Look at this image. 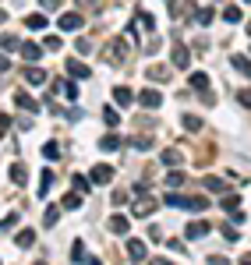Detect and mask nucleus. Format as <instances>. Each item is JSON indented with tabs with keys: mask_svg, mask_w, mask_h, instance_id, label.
Listing matches in <instances>:
<instances>
[{
	"mask_svg": "<svg viewBox=\"0 0 251 265\" xmlns=\"http://www.w3.org/2000/svg\"><path fill=\"white\" fill-rule=\"evenodd\" d=\"M18 46H21V43L14 39L11 32H4V35H0V50H18Z\"/></svg>",
	"mask_w": 251,
	"mask_h": 265,
	"instance_id": "29",
	"label": "nucleus"
},
{
	"mask_svg": "<svg viewBox=\"0 0 251 265\" xmlns=\"http://www.w3.org/2000/svg\"><path fill=\"white\" fill-rule=\"evenodd\" d=\"M25 28L43 32V28H50V21H46V14H28V18H25Z\"/></svg>",
	"mask_w": 251,
	"mask_h": 265,
	"instance_id": "12",
	"label": "nucleus"
},
{
	"mask_svg": "<svg viewBox=\"0 0 251 265\" xmlns=\"http://www.w3.org/2000/svg\"><path fill=\"white\" fill-rule=\"evenodd\" d=\"M142 106H145V110H159V106H163V96H159L156 89H145V92H142Z\"/></svg>",
	"mask_w": 251,
	"mask_h": 265,
	"instance_id": "7",
	"label": "nucleus"
},
{
	"mask_svg": "<svg viewBox=\"0 0 251 265\" xmlns=\"http://www.w3.org/2000/svg\"><path fill=\"white\" fill-rule=\"evenodd\" d=\"M14 106H21V110H28V113H35L39 106H35V99L28 96V92H14Z\"/></svg>",
	"mask_w": 251,
	"mask_h": 265,
	"instance_id": "16",
	"label": "nucleus"
},
{
	"mask_svg": "<svg viewBox=\"0 0 251 265\" xmlns=\"http://www.w3.org/2000/svg\"><path fill=\"white\" fill-rule=\"evenodd\" d=\"M103 124H106V128H117V124H120V113H117L113 106H103Z\"/></svg>",
	"mask_w": 251,
	"mask_h": 265,
	"instance_id": "24",
	"label": "nucleus"
},
{
	"mask_svg": "<svg viewBox=\"0 0 251 265\" xmlns=\"http://www.w3.org/2000/svg\"><path fill=\"white\" fill-rule=\"evenodd\" d=\"M39 4H43L46 11H57V7H60V0H39Z\"/></svg>",
	"mask_w": 251,
	"mask_h": 265,
	"instance_id": "48",
	"label": "nucleus"
},
{
	"mask_svg": "<svg viewBox=\"0 0 251 265\" xmlns=\"http://www.w3.org/2000/svg\"><path fill=\"white\" fill-rule=\"evenodd\" d=\"M174 67H191V50H188L181 39L174 43Z\"/></svg>",
	"mask_w": 251,
	"mask_h": 265,
	"instance_id": "3",
	"label": "nucleus"
},
{
	"mask_svg": "<svg viewBox=\"0 0 251 265\" xmlns=\"http://www.w3.org/2000/svg\"><path fill=\"white\" fill-rule=\"evenodd\" d=\"M223 21L237 25V21H241V7H227V11H223Z\"/></svg>",
	"mask_w": 251,
	"mask_h": 265,
	"instance_id": "36",
	"label": "nucleus"
},
{
	"mask_svg": "<svg viewBox=\"0 0 251 265\" xmlns=\"http://www.w3.org/2000/svg\"><path fill=\"white\" fill-rule=\"evenodd\" d=\"M43 156H46V159H57V156H60V145H57V141H46V145H43Z\"/></svg>",
	"mask_w": 251,
	"mask_h": 265,
	"instance_id": "35",
	"label": "nucleus"
},
{
	"mask_svg": "<svg viewBox=\"0 0 251 265\" xmlns=\"http://www.w3.org/2000/svg\"><path fill=\"white\" fill-rule=\"evenodd\" d=\"M237 103H241V106H248V110H251V89H244V92H237Z\"/></svg>",
	"mask_w": 251,
	"mask_h": 265,
	"instance_id": "43",
	"label": "nucleus"
},
{
	"mask_svg": "<svg viewBox=\"0 0 251 265\" xmlns=\"http://www.w3.org/2000/svg\"><path fill=\"white\" fill-rule=\"evenodd\" d=\"M166 74H170L166 67H156V64L149 67V78H152V82H166Z\"/></svg>",
	"mask_w": 251,
	"mask_h": 265,
	"instance_id": "34",
	"label": "nucleus"
},
{
	"mask_svg": "<svg viewBox=\"0 0 251 265\" xmlns=\"http://www.w3.org/2000/svg\"><path fill=\"white\" fill-rule=\"evenodd\" d=\"M191 89H195V92H205V89H209V74L195 71V74H191Z\"/></svg>",
	"mask_w": 251,
	"mask_h": 265,
	"instance_id": "23",
	"label": "nucleus"
},
{
	"mask_svg": "<svg viewBox=\"0 0 251 265\" xmlns=\"http://www.w3.org/2000/svg\"><path fill=\"white\" fill-rule=\"evenodd\" d=\"M166 184H170V187H181V184H184V173H181V170H174L170 177H166Z\"/></svg>",
	"mask_w": 251,
	"mask_h": 265,
	"instance_id": "41",
	"label": "nucleus"
},
{
	"mask_svg": "<svg viewBox=\"0 0 251 265\" xmlns=\"http://www.w3.org/2000/svg\"><path fill=\"white\" fill-rule=\"evenodd\" d=\"M81 21H85V18H81L78 11H64L57 25H60V32H78V28H81Z\"/></svg>",
	"mask_w": 251,
	"mask_h": 265,
	"instance_id": "1",
	"label": "nucleus"
},
{
	"mask_svg": "<svg viewBox=\"0 0 251 265\" xmlns=\"http://www.w3.org/2000/svg\"><path fill=\"white\" fill-rule=\"evenodd\" d=\"M67 74L71 78H92V67H85L81 60H67Z\"/></svg>",
	"mask_w": 251,
	"mask_h": 265,
	"instance_id": "6",
	"label": "nucleus"
},
{
	"mask_svg": "<svg viewBox=\"0 0 251 265\" xmlns=\"http://www.w3.org/2000/svg\"><path fill=\"white\" fill-rule=\"evenodd\" d=\"M99 148H103V152H117V148H120V138L110 131V134H103V138H99Z\"/></svg>",
	"mask_w": 251,
	"mask_h": 265,
	"instance_id": "17",
	"label": "nucleus"
},
{
	"mask_svg": "<svg viewBox=\"0 0 251 265\" xmlns=\"http://www.w3.org/2000/svg\"><path fill=\"white\" fill-rule=\"evenodd\" d=\"M237 205H241L237 195H227V198H223V209H227V212H237Z\"/></svg>",
	"mask_w": 251,
	"mask_h": 265,
	"instance_id": "39",
	"label": "nucleus"
},
{
	"mask_svg": "<svg viewBox=\"0 0 251 265\" xmlns=\"http://www.w3.org/2000/svg\"><path fill=\"white\" fill-rule=\"evenodd\" d=\"M71 184H74V191H81V195H89V180L81 177V173H74V177H71Z\"/></svg>",
	"mask_w": 251,
	"mask_h": 265,
	"instance_id": "31",
	"label": "nucleus"
},
{
	"mask_svg": "<svg viewBox=\"0 0 251 265\" xmlns=\"http://www.w3.org/2000/svg\"><path fill=\"white\" fill-rule=\"evenodd\" d=\"M110 202H113V205H128V191H113Z\"/></svg>",
	"mask_w": 251,
	"mask_h": 265,
	"instance_id": "44",
	"label": "nucleus"
},
{
	"mask_svg": "<svg viewBox=\"0 0 251 265\" xmlns=\"http://www.w3.org/2000/svg\"><path fill=\"white\" fill-rule=\"evenodd\" d=\"M248 32H251V25H248Z\"/></svg>",
	"mask_w": 251,
	"mask_h": 265,
	"instance_id": "50",
	"label": "nucleus"
},
{
	"mask_svg": "<svg viewBox=\"0 0 251 265\" xmlns=\"http://www.w3.org/2000/svg\"><path fill=\"white\" fill-rule=\"evenodd\" d=\"M53 92H64L67 99H78V85H71V82H57V85H53Z\"/></svg>",
	"mask_w": 251,
	"mask_h": 265,
	"instance_id": "25",
	"label": "nucleus"
},
{
	"mask_svg": "<svg viewBox=\"0 0 251 265\" xmlns=\"http://www.w3.org/2000/svg\"><path fill=\"white\" fill-rule=\"evenodd\" d=\"M110 180H113V166H106V163L92 166V184H96V187H103V184H110Z\"/></svg>",
	"mask_w": 251,
	"mask_h": 265,
	"instance_id": "4",
	"label": "nucleus"
},
{
	"mask_svg": "<svg viewBox=\"0 0 251 265\" xmlns=\"http://www.w3.org/2000/svg\"><path fill=\"white\" fill-rule=\"evenodd\" d=\"M110 234H128V219H124V216H113V219H110Z\"/></svg>",
	"mask_w": 251,
	"mask_h": 265,
	"instance_id": "26",
	"label": "nucleus"
},
{
	"mask_svg": "<svg viewBox=\"0 0 251 265\" xmlns=\"http://www.w3.org/2000/svg\"><path fill=\"white\" fill-rule=\"evenodd\" d=\"M60 209H71V212H74V209H81V191H67V195H64V202H60Z\"/></svg>",
	"mask_w": 251,
	"mask_h": 265,
	"instance_id": "19",
	"label": "nucleus"
},
{
	"mask_svg": "<svg viewBox=\"0 0 251 265\" xmlns=\"http://www.w3.org/2000/svg\"><path fill=\"white\" fill-rule=\"evenodd\" d=\"M7 177H11V184H14V187H21V184L28 180V173H25V166H21V163H11Z\"/></svg>",
	"mask_w": 251,
	"mask_h": 265,
	"instance_id": "11",
	"label": "nucleus"
},
{
	"mask_svg": "<svg viewBox=\"0 0 251 265\" xmlns=\"http://www.w3.org/2000/svg\"><path fill=\"white\" fill-rule=\"evenodd\" d=\"M181 124H184L188 131H202V121L195 117V113H184V117H181Z\"/></svg>",
	"mask_w": 251,
	"mask_h": 265,
	"instance_id": "28",
	"label": "nucleus"
},
{
	"mask_svg": "<svg viewBox=\"0 0 251 265\" xmlns=\"http://www.w3.org/2000/svg\"><path fill=\"white\" fill-rule=\"evenodd\" d=\"M25 82H28V85H46V71L28 67V71H25Z\"/></svg>",
	"mask_w": 251,
	"mask_h": 265,
	"instance_id": "18",
	"label": "nucleus"
},
{
	"mask_svg": "<svg viewBox=\"0 0 251 265\" xmlns=\"http://www.w3.org/2000/svg\"><path fill=\"white\" fill-rule=\"evenodd\" d=\"M14 223H18V212H11V216H4V219H0V230H11Z\"/></svg>",
	"mask_w": 251,
	"mask_h": 265,
	"instance_id": "42",
	"label": "nucleus"
},
{
	"mask_svg": "<svg viewBox=\"0 0 251 265\" xmlns=\"http://www.w3.org/2000/svg\"><path fill=\"white\" fill-rule=\"evenodd\" d=\"M223 237H227V241H237V237H241V234H237V230H234V226H223Z\"/></svg>",
	"mask_w": 251,
	"mask_h": 265,
	"instance_id": "47",
	"label": "nucleus"
},
{
	"mask_svg": "<svg viewBox=\"0 0 251 265\" xmlns=\"http://www.w3.org/2000/svg\"><path fill=\"white\" fill-rule=\"evenodd\" d=\"M145 244L142 241H128V262H145Z\"/></svg>",
	"mask_w": 251,
	"mask_h": 265,
	"instance_id": "10",
	"label": "nucleus"
},
{
	"mask_svg": "<svg viewBox=\"0 0 251 265\" xmlns=\"http://www.w3.org/2000/svg\"><path fill=\"white\" fill-rule=\"evenodd\" d=\"M205 234H209V223H202V219L188 223V230H184V237H188V241H198V237H205Z\"/></svg>",
	"mask_w": 251,
	"mask_h": 265,
	"instance_id": "5",
	"label": "nucleus"
},
{
	"mask_svg": "<svg viewBox=\"0 0 251 265\" xmlns=\"http://www.w3.org/2000/svg\"><path fill=\"white\" fill-rule=\"evenodd\" d=\"M138 25H145L149 32H156V18H152V14H145V11H138Z\"/></svg>",
	"mask_w": 251,
	"mask_h": 265,
	"instance_id": "37",
	"label": "nucleus"
},
{
	"mask_svg": "<svg viewBox=\"0 0 251 265\" xmlns=\"http://www.w3.org/2000/svg\"><path fill=\"white\" fill-rule=\"evenodd\" d=\"M71 262H96V258L85 255V244H81V241H74V248H71Z\"/></svg>",
	"mask_w": 251,
	"mask_h": 265,
	"instance_id": "20",
	"label": "nucleus"
},
{
	"mask_svg": "<svg viewBox=\"0 0 251 265\" xmlns=\"http://www.w3.org/2000/svg\"><path fill=\"white\" fill-rule=\"evenodd\" d=\"M113 99H117V106H131V103H135V92L124 89V85H117V89H113Z\"/></svg>",
	"mask_w": 251,
	"mask_h": 265,
	"instance_id": "13",
	"label": "nucleus"
},
{
	"mask_svg": "<svg viewBox=\"0 0 251 265\" xmlns=\"http://www.w3.org/2000/svg\"><path fill=\"white\" fill-rule=\"evenodd\" d=\"M181 159H184V156H181V152H177V148H166V152H163V156H159V163H163V166H177V163H181Z\"/></svg>",
	"mask_w": 251,
	"mask_h": 265,
	"instance_id": "22",
	"label": "nucleus"
},
{
	"mask_svg": "<svg viewBox=\"0 0 251 265\" xmlns=\"http://www.w3.org/2000/svg\"><path fill=\"white\" fill-rule=\"evenodd\" d=\"M57 219H60V205H50L46 216H43V223H46V226H57Z\"/></svg>",
	"mask_w": 251,
	"mask_h": 265,
	"instance_id": "30",
	"label": "nucleus"
},
{
	"mask_svg": "<svg viewBox=\"0 0 251 265\" xmlns=\"http://www.w3.org/2000/svg\"><path fill=\"white\" fill-rule=\"evenodd\" d=\"M205 187H209V191H227V180H220V177H205Z\"/></svg>",
	"mask_w": 251,
	"mask_h": 265,
	"instance_id": "32",
	"label": "nucleus"
},
{
	"mask_svg": "<svg viewBox=\"0 0 251 265\" xmlns=\"http://www.w3.org/2000/svg\"><path fill=\"white\" fill-rule=\"evenodd\" d=\"M18 50H21V57H25V60H32V64L43 57V46H35V43H21Z\"/></svg>",
	"mask_w": 251,
	"mask_h": 265,
	"instance_id": "15",
	"label": "nucleus"
},
{
	"mask_svg": "<svg viewBox=\"0 0 251 265\" xmlns=\"http://www.w3.org/2000/svg\"><path fill=\"white\" fill-rule=\"evenodd\" d=\"M181 209H188V212H205V209H209V198H202V195L184 198V202H181Z\"/></svg>",
	"mask_w": 251,
	"mask_h": 265,
	"instance_id": "8",
	"label": "nucleus"
},
{
	"mask_svg": "<svg viewBox=\"0 0 251 265\" xmlns=\"http://www.w3.org/2000/svg\"><path fill=\"white\" fill-rule=\"evenodd\" d=\"M7 71H11V60H7L4 53H0V74H7Z\"/></svg>",
	"mask_w": 251,
	"mask_h": 265,
	"instance_id": "49",
	"label": "nucleus"
},
{
	"mask_svg": "<svg viewBox=\"0 0 251 265\" xmlns=\"http://www.w3.org/2000/svg\"><path fill=\"white\" fill-rule=\"evenodd\" d=\"M50 184H53V170H43V173H39V198H46Z\"/></svg>",
	"mask_w": 251,
	"mask_h": 265,
	"instance_id": "21",
	"label": "nucleus"
},
{
	"mask_svg": "<svg viewBox=\"0 0 251 265\" xmlns=\"http://www.w3.org/2000/svg\"><path fill=\"white\" fill-rule=\"evenodd\" d=\"M213 18H216L213 7H202V11H198V25H213Z\"/></svg>",
	"mask_w": 251,
	"mask_h": 265,
	"instance_id": "38",
	"label": "nucleus"
},
{
	"mask_svg": "<svg viewBox=\"0 0 251 265\" xmlns=\"http://www.w3.org/2000/svg\"><path fill=\"white\" fill-rule=\"evenodd\" d=\"M234 67H237L241 74H248V78H251V60H248V57H234Z\"/></svg>",
	"mask_w": 251,
	"mask_h": 265,
	"instance_id": "33",
	"label": "nucleus"
},
{
	"mask_svg": "<svg viewBox=\"0 0 251 265\" xmlns=\"http://www.w3.org/2000/svg\"><path fill=\"white\" fill-rule=\"evenodd\" d=\"M14 241H18V248H32V244H35V230H21Z\"/></svg>",
	"mask_w": 251,
	"mask_h": 265,
	"instance_id": "27",
	"label": "nucleus"
},
{
	"mask_svg": "<svg viewBox=\"0 0 251 265\" xmlns=\"http://www.w3.org/2000/svg\"><path fill=\"white\" fill-rule=\"evenodd\" d=\"M124 53H128V39H113V43L106 46V60H110V64H120Z\"/></svg>",
	"mask_w": 251,
	"mask_h": 265,
	"instance_id": "2",
	"label": "nucleus"
},
{
	"mask_svg": "<svg viewBox=\"0 0 251 265\" xmlns=\"http://www.w3.org/2000/svg\"><path fill=\"white\" fill-rule=\"evenodd\" d=\"M191 11H195V4H188V0H170V14H174V18H181V14L188 18Z\"/></svg>",
	"mask_w": 251,
	"mask_h": 265,
	"instance_id": "14",
	"label": "nucleus"
},
{
	"mask_svg": "<svg viewBox=\"0 0 251 265\" xmlns=\"http://www.w3.org/2000/svg\"><path fill=\"white\" fill-rule=\"evenodd\" d=\"M131 212H135V216H152V212H156V198H138V202L131 205Z\"/></svg>",
	"mask_w": 251,
	"mask_h": 265,
	"instance_id": "9",
	"label": "nucleus"
},
{
	"mask_svg": "<svg viewBox=\"0 0 251 265\" xmlns=\"http://www.w3.org/2000/svg\"><path fill=\"white\" fill-rule=\"evenodd\" d=\"M181 202H184L181 195H166V205H170V209H181Z\"/></svg>",
	"mask_w": 251,
	"mask_h": 265,
	"instance_id": "46",
	"label": "nucleus"
},
{
	"mask_svg": "<svg viewBox=\"0 0 251 265\" xmlns=\"http://www.w3.org/2000/svg\"><path fill=\"white\" fill-rule=\"evenodd\" d=\"M7 128H11V117H7V113H0V138L7 134Z\"/></svg>",
	"mask_w": 251,
	"mask_h": 265,
	"instance_id": "45",
	"label": "nucleus"
},
{
	"mask_svg": "<svg viewBox=\"0 0 251 265\" xmlns=\"http://www.w3.org/2000/svg\"><path fill=\"white\" fill-rule=\"evenodd\" d=\"M43 50H60V35H46V39H43Z\"/></svg>",
	"mask_w": 251,
	"mask_h": 265,
	"instance_id": "40",
	"label": "nucleus"
}]
</instances>
